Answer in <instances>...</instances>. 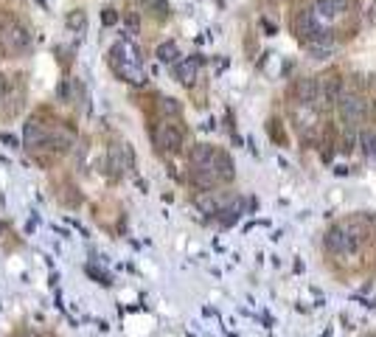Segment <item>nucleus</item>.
Returning <instances> with one entry per match:
<instances>
[{"label":"nucleus","mask_w":376,"mask_h":337,"mask_svg":"<svg viewBox=\"0 0 376 337\" xmlns=\"http://www.w3.org/2000/svg\"><path fill=\"white\" fill-rule=\"evenodd\" d=\"M323 250L331 256V259H337V261H351V259H356L362 250H365V245L348 231V225L340 220V222H334L326 234H323Z\"/></svg>","instance_id":"nucleus-1"},{"label":"nucleus","mask_w":376,"mask_h":337,"mask_svg":"<svg viewBox=\"0 0 376 337\" xmlns=\"http://www.w3.org/2000/svg\"><path fill=\"white\" fill-rule=\"evenodd\" d=\"M345 90V76L340 71H326L317 76V99H314V113L317 115H334V107Z\"/></svg>","instance_id":"nucleus-2"},{"label":"nucleus","mask_w":376,"mask_h":337,"mask_svg":"<svg viewBox=\"0 0 376 337\" xmlns=\"http://www.w3.org/2000/svg\"><path fill=\"white\" fill-rule=\"evenodd\" d=\"M334 115H337L340 127H356V129L365 127L368 124V96L345 87L334 107Z\"/></svg>","instance_id":"nucleus-3"},{"label":"nucleus","mask_w":376,"mask_h":337,"mask_svg":"<svg viewBox=\"0 0 376 337\" xmlns=\"http://www.w3.org/2000/svg\"><path fill=\"white\" fill-rule=\"evenodd\" d=\"M152 143L160 155H180L185 149V127L177 118H160L152 127Z\"/></svg>","instance_id":"nucleus-4"},{"label":"nucleus","mask_w":376,"mask_h":337,"mask_svg":"<svg viewBox=\"0 0 376 337\" xmlns=\"http://www.w3.org/2000/svg\"><path fill=\"white\" fill-rule=\"evenodd\" d=\"M0 43H3L6 57L9 54H23V51L31 48V34H29V29L20 20L6 17L3 23H0Z\"/></svg>","instance_id":"nucleus-5"},{"label":"nucleus","mask_w":376,"mask_h":337,"mask_svg":"<svg viewBox=\"0 0 376 337\" xmlns=\"http://www.w3.org/2000/svg\"><path fill=\"white\" fill-rule=\"evenodd\" d=\"M287 99H289V107L314 110L317 76H298V79H292V82H289V90H287Z\"/></svg>","instance_id":"nucleus-6"},{"label":"nucleus","mask_w":376,"mask_h":337,"mask_svg":"<svg viewBox=\"0 0 376 337\" xmlns=\"http://www.w3.org/2000/svg\"><path fill=\"white\" fill-rule=\"evenodd\" d=\"M239 197L233 194V192H219V189H211V192H200L197 197H194V206L205 214V217H219L225 208H231L233 203H236Z\"/></svg>","instance_id":"nucleus-7"},{"label":"nucleus","mask_w":376,"mask_h":337,"mask_svg":"<svg viewBox=\"0 0 376 337\" xmlns=\"http://www.w3.org/2000/svg\"><path fill=\"white\" fill-rule=\"evenodd\" d=\"M351 12H354V0H314L312 3V15L328 29H331V23L342 20Z\"/></svg>","instance_id":"nucleus-8"},{"label":"nucleus","mask_w":376,"mask_h":337,"mask_svg":"<svg viewBox=\"0 0 376 337\" xmlns=\"http://www.w3.org/2000/svg\"><path fill=\"white\" fill-rule=\"evenodd\" d=\"M203 73V57L200 54H191V57H182L174 62V79L182 85V87H194L197 79Z\"/></svg>","instance_id":"nucleus-9"},{"label":"nucleus","mask_w":376,"mask_h":337,"mask_svg":"<svg viewBox=\"0 0 376 337\" xmlns=\"http://www.w3.org/2000/svg\"><path fill=\"white\" fill-rule=\"evenodd\" d=\"M110 68H113V73H115L121 82H126V85H132V87H143L146 79H149L143 62H110Z\"/></svg>","instance_id":"nucleus-10"},{"label":"nucleus","mask_w":376,"mask_h":337,"mask_svg":"<svg viewBox=\"0 0 376 337\" xmlns=\"http://www.w3.org/2000/svg\"><path fill=\"white\" fill-rule=\"evenodd\" d=\"M76 143V132L71 127H54L48 129V138H45V149H54V152H71Z\"/></svg>","instance_id":"nucleus-11"},{"label":"nucleus","mask_w":376,"mask_h":337,"mask_svg":"<svg viewBox=\"0 0 376 337\" xmlns=\"http://www.w3.org/2000/svg\"><path fill=\"white\" fill-rule=\"evenodd\" d=\"M45 138H48V127L40 124L37 118H29L23 127V143L29 149H45Z\"/></svg>","instance_id":"nucleus-12"},{"label":"nucleus","mask_w":376,"mask_h":337,"mask_svg":"<svg viewBox=\"0 0 376 337\" xmlns=\"http://www.w3.org/2000/svg\"><path fill=\"white\" fill-rule=\"evenodd\" d=\"M110 62H143L140 59V48L132 40H118L110 48Z\"/></svg>","instance_id":"nucleus-13"},{"label":"nucleus","mask_w":376,"mask_h":337,"mask_svg":"<svg viewBox=\"0 0 376 337\" xmlns=\"http://www.w3.org/2000/svg\"><path fill=\"white\" fill-rule=\"evenodd\" d=\"M356 146L365 157H376V124H365L359 127V135H356Z\"/></svg>","instance_id":"nucleus-14"},{"label":"nucleus","mask_w":376,"mask_h":337,"mask_svg":"<svg viewBox=\"0 0 376 337\" xmlns=\"http://www.w3.org/2000/svg\"><path fill=\"white\" fill-rule=\"evenodd\" d=\"M138 6L143 9V15H149L154 20H168L171 17L168 0H138Z\"/></svg>","instance_id":"nucleus-15"},{"label":"nucleus","mask_w":376,"mask_h":337,"mask_svg":"<svg viewBox=\"0 0 376 337\" xmlns=\"http://www.w3.org/2000/svg\"><path fill=\"white\" fill-rule=\"evenodd\" d=\"M157 113H160V118H180L182 115V104L177 99H171V96H160L157 99Z\"/></svg>","instance_id":"nucleus-16"},{"label":"nucleus","mask_w":376,"mask_h":337,"mask_svg":"<svg viewBox=\"0 0 376 337\" xmlns=\"http://www.w3.org/2000/svg\"><path fill=\"white\" fill-rule=\"evenodd\" d=\"M154 54H157V59L166 62V65H174V62L180 59V48H177V43H171V40H168V43H160Z\"/></svg>","instance_id":"nucleus-17"},{"label":"nucleus","mask_w":376,"mask_h":337,"mask_svg":"<svg viewBox=\"0 0 376 337\" xmlns=\"http://www.w3.org/2000/svg\"><path fill=\"white\" fill-rule=\"evenodd\" d=\"M65 26H68L71 31L82 34V31H85V26H87V15H85L82 9H76V12H71V15L65 17Z\"/></svg>","instance_id":"nucleus-18"},{"label":"nucleus","mask_w":376,"mask_h":337,"mask_svg":"<svg viewBox=\"0 0 376 337\" xmlns=\"http://www.w3.org/2000/svg\"><path fill=\"white\" fill-rule=\"evenodd\" d=\"M138 31H140V12H126V17H124V34L135 37Z\"/></svg>","instance_id":"nucleus-19"},{"label":"nucleus","mask_w":376,"mask_h":337,"mask_svg":"<svg viewBox=\"0 0 376 337\" xmlns=\"http://www.w3.org/2000/svg\"><path fill=\"white\" fill-rule=\"evenodd\" d=\"M118 20H121V15H118V12L113 9V6H107V9H101V23H104L107 29H110V26H115Z\"/></svg>","instance_id":"nucleus-20"},{"label":"nucleus","mask_w":376,"mask_h":337,"mask_svg":"<svg viewBox=\"0 0 376 337\" xmlns=\"http://www.w3.org/2000/svg\"><path fill=\"white\" fill-rule=\"evenodd\" d=\"M368 124H376V99H368Z\"/></svg>","instance_id":"nucleus-21"},{"label":"nucleus","mask_w":376,"mask_h":337,"mask_svg":"<svg viewBox=\"0 0 376 337\" xmlns=\"http://www.w3.org/2000/svg\"><path fill=\"white\" fill-rule=\"evenodd\" d=\"M29 337H37V334H29Z\"/></svg>","instance_id":"nucleus-22"},{"label":"nucleus","mask_w":376,"mask_h":337,"mask_svg":"<svg viewBox=\"0 0 376 337\" xmlns=\"http://www.w3.org/2000/svg\"><path fill=\"white\" fill-rule=\"evenodd\" d=\"M219 3H222V0H219Z\"/></svg>","instance_id":"nucleus-23"}]
</instances>
